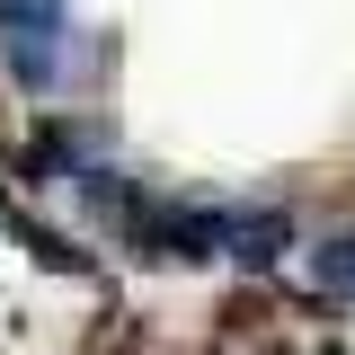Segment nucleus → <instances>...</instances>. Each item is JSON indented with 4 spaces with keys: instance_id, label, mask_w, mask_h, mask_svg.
<instances>
[{
    "instance_id": "nucleus-1",
    "label": "nucleus",
    "mask_w": 355,
    "mask_h": 355,
    "mask_svg": "<svg viewBox=\"0 0 355 355\" xmlns=\"http://www.w3.org/2000/svg\"><path fill=\"white\" fill-rule=\"evenodd\" d=\"M0 62H9L18 89L53 98L62 62H71V9L62 0H0Z\"/></svg>"
},
{
    "instance_id": "nucleus-2",
    "label": "nucleus",
    "mask_w": 355,
    "mask_h": 355,
    "mask_svg": "<svg viewBox=\"0 0 355 355\" xmlns=\"http://www.w3.org/2000/svg\"><path fill=\"white\" fill-rule=\"evenodd\" d=\"M9 231H18V240H27V249H36V266H53V275H98V258H89V249H71V240H62V231H53V222H36V214H18V205H9Z\"/></svg>"
},
{
    "instance_id": "nucleus-3",
    "label": "nucleus",
    "mask_w": 355,
    "mask_h": 355,
    "mask_svg": "<svg viewBox=\"0 0 355 355\" xmlns=\"http://www.w3.org/2000/svg\"><path fill=\"white\" fill-rule=\"evenodd\" d=\"M311 293L355 302V231H338V240H320V249H311Z\"/></svg>"
}]
</instances>
